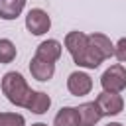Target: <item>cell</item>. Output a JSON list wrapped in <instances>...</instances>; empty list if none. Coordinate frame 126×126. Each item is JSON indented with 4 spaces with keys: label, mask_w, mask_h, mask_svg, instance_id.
<instances>
[{
    "label": "cell",
    "mask_w": 126,
    "mask_h": 126,
    "mask_svg": "<svg viewBox=\"0 0 126 126\" xmlns=\"http://www.w3.org/2000/svg\"><path fill=\"white\" fill-rule=\"evenodd\" d=\"M0 87H2L4 96H6L14 106H20V108H26L28 102H30V98H32V94H33V91L30 89L28 81H26L24 75L18 73V71H8V73H4V77H2V81H0Z\"/></svg>",
    "instance_id": "cell-1"
},
{
    "label": "cell",
    "mask_w": 126,
    "mask_h": 126,
    "mask_svg": "<svg viewBox=\"0 0 126 126\" xmlns=\"http://www.w3.org/2000/svg\"><path fill=\"white\" fill-rule=\"evenodd\" d=\"M100 87L106 93H118L120 94L126 89V67L122 63L110 65L100 77Z\"/></svg>",
    "instance_id": "cell-2"
},
{
    "label": "cell",
    "mask_w": 126,
    "mask_h": 126,
    "mask_svg": "<svg viewBox=\"0 0 126 126\" xmlns=\"http://www.w3.org/2000/svg\"><path fill=\"white\" fill-rule=\"evenodd\" d=\"M26 28L32 35H43L51 28V18L45 10L41 8H32L26 14Z\"/></svg>",
    "instance_id": "cell-3"
},
{
    "label": "cell",
    "mask_w": 126,
    "mask_h": 126,
    "mask_svg": "<svg viewBox=\"0 0 126 126\" xmlns=\"http://www.w3.org/2000/svg\"><path fill=\"white\" fill-rule=\"evenodd\" d=\"M96 104L102 112V116H116L124 110V98L118 93H106L102 91L96 96Z\"/></svg>",
    "instance_id": "cell-4"
},
{
    "label": "cell",
    "mask_w": 126,
    "mask_h": 126,
    "mask_svg": "<svg viewBox=\"0 0 126 126\" xmlns=\"http://www.w3.org/2000/svg\"><path fill=\"white\" fill-rule=\"evenodd\" d=\"M67 89L73 96H85L93 91V79L85 71H73L67 77Z\"/></svg>",
    "instance_id": "cell-5"
},
{
    "label": "cell",
    "mask_w": 126,
    "mask_h": 126,
    "mask_svg": "<svg viewBox=\"0 0 126 126\" xmlns=\"http://www.w3.org/2000/svg\"><path fill=\"white\" fill-rule=\"evenodd\" d=\"M61 53H63V45L57 39H45L35 47V55L33 57H37L41 61H47V63H55L61 57Z\"/></svg>",
    "instance_id": "cell-6"
},
{
    "label": "cell",
    "mask_w": 126,
    "mask_h": 126,
    "mask_svg": "<svg viewBox=\"0 0 126 126\" xmlns=\"http://www.w3.org/2000/svg\"><path fill=\"white\" fill-rule=\"evenodd\" d=\"M89 45L102 57V61L114 57V43H112L110 37L104 35V33H98V32L91 33V35H89Z\"/></svg>",
    "instance_id": "cell-7"
},
{
    "label": "cell",
    "mask_w": 126,
    "mask_h": 126,
    "mask_svg": "<svg viewBox=\"0 0 126 126\" xmlns=\"http://www.w3.org/2000/svg\"><path fill=\"white\" fill-rule=\"evenodd\" d=\"M77 112H79V120H81V126H94L100 118H102V112L96 104V100H91V102H83L77 106Z\"/></svg>",
    "instance_id": "cell-8"
},
{
    "label": "cell",
    "mask_w": 126,
    "mask_h": 126,
    "mask_svg": "<svg viewBox=\"0 0 126 126\" xmlns=\"http://www.w3.org/2000/svg\"><path fill=\"white\" fill-rule=\"evenodd\" d=\"M65 47L71 53V57H77L89 47V35L83 32H69L65 35Z\"/></svg>",
    "instance_id": "cell-9"
},
{
    "label": "cell",
    "mask_w": 126,
    "mask_h": 126,
    "mask_svg": "<svg viewBox=\"0 0 126 126\" xmlns=\"http://www.w3.org/2000/svg\"><path fill=\"white\" fill-rule=\"evenodd\" d=\"M30 73H32L33 79L45 83V81H49L55 75V63H47V61H41L37 57H32V61H30Z\"/></svg>",
    "instance_id": "cell-10"
},
{
    "label": "cell",
    "mask_w": 126,
    "mask_h": 126,
    "mask_svg": "<svg viewBox=\"0 0 126 126\" xmlns=\"http://www.w3.org/2000/svg\"><path fill=\"white\" fill-rule=\"evenodd\" d=\"M49 106H51L49 94L43 93V91H33V94H32V98H30V102H28L26 108L30 112H33V114H45L49 110Z\"/></svg>",
    "instance_id": "cell-11"
},
{
    "label": "cell",
    "mask_w": 126,
    "mask_h": 126,
    "mask_svg": "<svg viewBox=\"0 0 126 126\" xmlns=\"http://www.w3.org/2000/svg\"><path fill=\"white\" fill-rule=\"evenodd\" d=\"M53 126H81L77 106H63V108L55 114Z\"/></svg>",
    "instance_id": "cell-12"
},
{
    "label": "cell",
    "mask_w": 126,
    "mask_h": 126,
    "mask_svg": "<svg viewBox=\"0 0 126 126\" xmlns=\"http://www.w3.org/2000/svg\"><path fill=\"white\" fill-rule=\"evenodd\" d=\"M26 8V0H0V18L16 20Z\"/></svg>",
    "instance_id": "cell-13"
},
{
    "label": "cell",
    "mask_w": 126,
    "mask_h": 126,
    "mask_svg": "<svg viewBox=\"0 0 126 126\" xmlns=\"http://www.w3.org/2000/svg\"><path fill=\"white\" fill-rule=\"evenodd\" d=\"M16 45L10 41V39H6V37H2L0 39V63L2 65H6V63H12L14 59H16Z\"/></svg>",
    "instance_id": "cell-14"
},
{
    "label": "cell",
    "mask_w": 126,
    "mask_h": 126,
    "mask_svg": "<svg viewBox=\"0 0 126 126\" xmlns=\"http://www.w3.org/2000/svg\"><path fill=\"white\" fill-rule=\"evenodd\" d=\"M2 124L4 126H26V118L18 112H2Z\"/></svg>",
    "instance_id": "cell-15"
},
{
    "label": "cell",
    "mask_w": 126,
    "mask_h": 126,
    "mask_svg": "<svg viewBox=\"0 0 126 126\" xmlns=\"http://www.w3.org/2000/svg\"><path fill=\"white\" fill-rule=\"evenodd\" d=\"M114 57L120 63H126V37H120L114 45Z\"/></svg>",
    "instance_id": "cell-16"
},
{
    "label": "cell",
    "mask_w": 126,
    "mask_h": 126,
    "mask_svg": "<svg viewBox=\"0 0 126 126\" xmlns=\"http://www.w3.org/2000/svg\"><path fill=\"white\" fill-rule=\"evenodd\" d=\"M106 126H124V124H120V122H108Z\"/></svg>",
    "instance_id": "cell-17"
},
{
    "label": "cell",
    "mask_w": 126,
    "mask_h": 126,
    "mask_svg": "<svg viewBox=\"0 0 126 126\" xmlns=\"http://www.w3.org/2000/svg\"><path fill=\"white\" fill-rule=\"evenodd\" d=\"M32 126H47L45 122H35V124H32Z\"/></svg>",
    "instance_id": "cell-18"
},
{
    "label": "cell",
    "mask_w": 126,
    "mask_h": 126,
    "mask_svg": "<svg viewBox=\"0 0 126 126\" xmlns=\"http://www.w3.org/2000/svg\"><path fill=\"white\" fill-rule=\"evenodd\" d=\"M0 126H4V124H2V112H0Z\"/></svg>",
    "instance_id": "cell-19"
}]
</instances>
